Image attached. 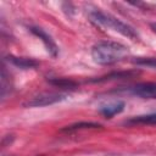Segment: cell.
Masks as SVG:
<instances>
[{"label":"cell","mask_w":156,"mask_h":156,"mask_svg":"<svg viewBox=\"0 0 156 156\" xmlns=\"http://www.w3.org/2000/svg\"><path fill=\"white\" fill-rule=\"evenodd\" d=\"M123 110H124V102L123 101H116V102H112V104H107L105 106H101V108L99 111H100V113L104 117L111 118L115 115L121 113Z\"/></svg>","instance_id":"cell-6"},{"label":"cell","mask_w":156,"mask_h":156,"mask_svg":"<svg viewBox=\"0 0 156 156\" xmlns=\"http://www.w3.org/2000/svg\"><path fill=\"white\" fill-rule=\"evenodd\" d=\"M7 78H10V74H7L6 68L2 67V71H1V96L2 98H5L6 93L7 91L10 93V89H11V84L7 83Z\"/></svg>","instance_id":"cell-11"},{"label":"cell","mask_w":156,"mask_h":156,"mask_svg":"<svg viewBox=\"0 0 156 156\" xmlns=\"http://www.w3.org/2000/svg\"><path fill=\"white\" fill-rule=\"evenodd\" d=\"M133 95L143 99H155L156 100V83H139L129 89Z\"/></svg>","instance_id":"cell-5"},{"label":"cell","mask_w":156,"mask_h":156,"mask_svg":"<svg viewBox=\"0 0 156 156\" xmlns=\"http://www.w3.org/2000/svg\"><path fill=\"white\" fill-rule=\"evenodd\" d=\"M101 127L99 123H93V122H79L76 124L67 126L66 128L62 129V132H76L79 129H88V128H99Z\"/></svg>","instance_id":"cell-9"},{"label":"cell","mask_w":156,"mask_h":156,"mask_svg":"<svg viewBox=\"0 0 156 156\" xmlns=\"http://www.w3.org/2000/svg\"><path fill=\"white\" fill-rule=\"evenodd\" d=\"M126 124H156V113L134 116L124 122Z\"/></svg>","instance_id":"cell-7"},{"label":"cell","mask_w":156,"mask_h":156,"mask_svg":"<svg viewBox=\"0 0 156 156\" xmlns=\"http://www.w3.org/2000/svg\"><path fill=\"white\" fill-rule=\"evenodd\" d=\"M151 28H152V29H154V32L156 33V22H155V23H151Z\"/></svg>","instance_id":"cell-12"},{"label":"cell","mask_w":156,"mask_h":156,"mask_svg":"<svg viewBox=\"0 0 156 156\" xmlns=\"http://www.w3.org/2000/svg\"><path fill=\"white\" fill-rule=\"evenodd\" d=\"M29 30L41 40V43L44 44L46 51H48L52 57H56V56H57V54H58V48H57L55 40L51 38V35H50L49 33H46V32H45L43 28H40V27H29Z\"/></svg>","instance_id":"cell-4"},{"label":"cell","mask_w":156,"mask_h":156,"mask_svg":"<svg viewBox=\"0 0 156 156\" xmlns=\"http://www.w3.org/2000/svg\"><path fill=\"white\" fill-rule=\"evenodd\" d=\"M7 60H9L12 65H15V66H17V67H20V68H23V69H28V68H33V67L38 66V62H37V61H34L33 58L9 56V57H7Z\"/></svg>","instance_id":"cell-8"},{"label":"cell","mask_w":156,"mask_h":156,"mask_svg":"<svg viewBox=\"0 0 156 156\" xmlns=\"http://www.w3.org/2000/svg\"><path fill=\"white\" fill-rule=\"evenodd\" d=\"M67 98L66 94L61 93H43L37 96H33L30 100L24 102V106L27 107H41V106H48L52 105L56 102H60Z\"/></svg>","instance_id":"cell-3"},{"label":"cell","mask_w":156,"mask_h":156,"mask_svg":"<svg viewBox=\"0 0 156 156\" xmlns=\"http://www.w3.org/2000/svg\"><path fill=\"white\" fill-rule=\"evenodd\" d=\"M88 16L90 18V21L99 26V27H102V28H106V29H111V30H115L119 34H122L123 37H127L132 40H138L139 39V34L138 32L129 24L124 23L123 21L118 20L117 17L110 15V13H106L104 11H101L100 9H91L88 11Z\"/></svg>","instance_id":"cell-2"},{"label":"cell","mask_w":156,"mask_h":156,"mask_svg":"<svg viewBox=\"0 0 156 156\" xmlns=\"http://www.w3.org/2000/svg\"><path fill=\"white\" fill-rule=\"evenodd\" d=\"M50 83L54 84V85H57L60 88H76L77 84L73 82V80H69V79H66V78H52L50 79Z\"/></svg>","instance_id":"cell-10"},{"label":"cell","mask_w":156,"mask_h":156,"mask_svg":"<svg viewBox=\"0 0 156 156\" xmlns=\"http://www.w3.org/2000/svg\"><path fill=\"white\" fill-rule=\"evenodd\" d=\"M129 56V48L112 40L98 41L91 48V57L99 65H112Z\"/></svg>","instance_id":"cell-1"}]
</instances>
